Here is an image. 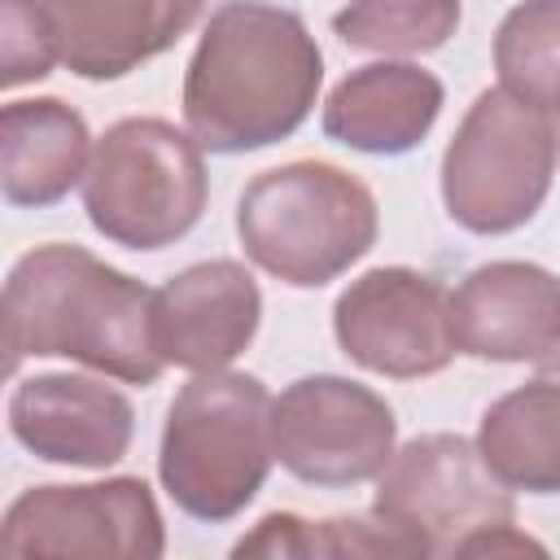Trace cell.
I'll list each match as a JSON object with an SVG mask.
<instances>
[{"label":"cell","instance_id":"cell-1","mask_svg":"<svg viewBox=\"0 0 560 560\" xmlns=\"http://www.w3.org/2000/svg\"><path fill=\"white\" fill-rule=\"evenodd\" d=\"M324 52L293 9L228 0L210 13L184 70V127L210 153L289 140L315 109Z\"/></svg>","mask_w":560,"mask_h":560},{"label":"cell","instance_id":"cell-2","mask_svg":"<svg viewBox=\"0 0 560 560\" xmlns=\"http://www.w3.org/2000/svg\"><path fill=\"white\" fill-rule=\"evenodd\" d=\"M70 359L127 385H153L166 359L153 341V289L83 245L48 241L4 280V368Z\"/></svg>","mask_w":560,"mask_h":560},{"label":"cell","instance_id":"cell-3","mask_svg":"<svg viewBox=\"0 0 560 560\" xmlns=\"http://www.w3.org/2000/svg\"><path fill=\"white\" fill-rule=\"evenodd\" d=\"M381 232L372 188L319 158H298L254 175L236 201L245 258L289 289H324L346 276Z\"/></svg>","mask_w":560,"mask_h":560},{"label":"cell","instance_id":"cell-4","mask_svg":"<svg viewBox=\"0 0 560 560\" xmlns=\"http://www.w3.org/2000/svg\"><path fill=\"white\" fill-rule=\"evenodd\" d=\"M271 451V394L249 372H192V381L171 398L158 477L171 503L206 525L241 516L267 472Z\"/></svg>","mask_w":560,"mask_h":560},{"label":"cell","instance_id":"cell-5","mask_svg":"<svg viewBox=\"0 0 560 560\" xmlns=\"http://www.w3.org/2000/svg\"><path fill=\"white\" fill-rule=\"evenodd\" d=\"M372 512L398 525L420 556H542V542L516 529L512 490L459 433H420L398 446L376 477Z\"/></svg>","mask_w":560,"mask_h":560},{"label":"cell","instance_id":"cell-6","mask_svg":"<svg viewBox=\"0 0 560 560\" xmlns=\"http://www.w3.org/2000/svg\"><path fill=\"white\" fill-rule=\"evenodd\" d=\"M210 201L201 144L166 118H122L96 144L83 175L88 223L122 249H166L184 241Z\"/></svg>","mask_w":560,"mask_h":560},{"label":"cell","instance_id":"cell-7","mask_svg":"<svg viewBox=\"0 0 560 560\" xmlns=\"http://www.w3.org/2000/svg\"><path fill=\"white\" fill-rule=\"evenodd\" d=\"M556 162L560 140L551 118L503 83L486 88L442 153L446 214L472 236H508L542 210Z\"/></svg>","mask_w":560,"mask_h":560},{"label":"cell","instance_id":"cell-8","mask_svg":"<svg viewBox=\"0 0 560 560\" xmlns=\"http://www.w3.org/2000/svg\"><path fill=\"white\" fill-rule=\"evenodd\" d=\"M271 451L298 481L346 490L385 472L398 451V420L372 385L319 372L271 398Z\"/></svg>","mask_w":560,"mask_h":560},{"label":"cell","instance_id":"cell-9","mask_svg":"<svg viewBox=\"0 0 560 560\" xmlns=\"http://www.w3.org/2000/svg\"><path fill=\"white\" fill-rule=\"evenodd\" d=\"M332 332L350 363L394 381L442 372L455 354L451 293L416 267H372L332 306Z\"/></svg>","mask_w":560,"mask_h":560},{"label":"cell","instance_id":"cell-10","mask_svg":"<svg viewBox=\"0 0 560 560\" xmlns=\"http://www.w3.org/2000/svg\"><path fill=\"white\" fill-rule=\"evenodd\" d=\"M0 551L158 560L166 551V525L153 490L140 477L31 486L9 503L0 521Z\"/></svg>","mask_w":560,"mask_h":560},{"label":"cell","instance_id":"cell-11","mask_svg":"<svg viewBox=\"0 0 560 560\" xmlns=\"http://www.w3.org/2000/svg\"><path fill=\"white\" fill-rule=\"evenodd\" d=\"M262 324V293L245 262L206 258L153 289V341L166 368L223 372L249 350Z\"/></svg>","mask_w":560,"mask_h":560},{"label":"cell","instance_id":"cell-12","mask_svg":"<svg viewBox=\"0 0 560 560\" xmlns=\"http://www.w3.org/2000/svg\"><path fill=\"white\" fill-rule=\"evenodd\" d=\"M9 433L44 464L109 468L136 438V407L105 376L39 372L13 385Z\"/></svg>","mask_w":560,"mask_h":560},{"label":"cell","instance_id":"cell-13","mask_svg":"<svg viewBox=\"0 0 560 560\" xmlns=\"http://www.w3.org/2000/svg\"><path fill=\"white\" fill-rule=\"evenodd\" d=\"M451 319L464 354L538 363L560 350V276L525 258L481 262L455 284Z\"/></svg>","mask_w":560,"mask_h":560},{"label":"cell","instance_id":"cell-14","mask_svg":"<svg viewBox=\"0 0 560 560\" xmlns=\"http://www.w3.org/2000/svg\"><path fill=\"white\" fill-rule=\"evenodd\" d=\"M57 61L88 79L114 83L162 57L206 9V0H35Z\"/></svg>","mask_w":560,"mask_h":560},{"label":"cell","instance_id":"cell-15","mask_svg":"<svg viewBox=\"0 0 560 560\" xmlns=\"http://www.w3.org/2000/svg\"><path fill=\"white\" fill-rule=\"evenodd\" d=\"M446 88L433 70L416 61H372L350 70L324 101L319 127L328 140L372 153L398 158L411 153L438 122Z\"/></svg>","mask_w":560,"mask_h":560},{"label":"cell","instance_id":"cell-16","mask_svg":"<svg viewBox=\"0 0 560 560\" xmlns=\"http://www.w3.org/2000/svg\"><path fill=\"white\" fill-rule=\"evenodd\" d=\"M92 162V131L83 114L57 96L9 101L0 109V192L18 210H48Z\"/></svg>","mask_w":560,"mask_h":560},{"label":"cell","instance_id":"cell-17","mask_svg":"<svg viewBox=\"0 0 560 560\" xmlns=\"http://www.w3.org/2000/svg\"><path fill=\"white\" fill-rule=\"evenodd\" d=\"M477 451L508 490L560 494V350L481 411Z\"/></svg>","mask_w":560,"mask_h":560},{"label":"cell","instance_id":"cell-18","mask_svg":"<svg viewBox=\"0 0 560 560\" xmlns=\"http://www.w3.org/2000/svg\"><path fill=\"white\" fill-rule=\"evenodd\" d=\"M232 556H420V547L389 525L381 512L368 516H328V521H306L298 512H271L262 516L236 547Z\"/></svg>","mask_w":560,"mask_h":560},{"label":"cell","instance_id":"cell-19","mask_svg":"<svg viewBox=\"0 0 560 560\" xmlns=\"http://www.w3.org/2000/svg\"><path fill=\"white\" fill-rule=\"evenodd\" d=\"M494 70L508 92L538 105L560 140V0H521L494 31Z\"/></svg>","mask_w":560,"mask_h":560},{"label":"cell","instance_id":"cell-20","mask_svg":"<svg viewBox=\"0 0 560 560\" xmlns=\"http://www.w3.org/2000/svg\"><path fill=\"white\" fill-rule=\"evenodd\" d=\"M459 0H346L332 13V35L354 52L420 57L459 31Z\"/></svg>","mask_w":560,"mask_h":560},{"label":"cell","instance_id":"cell-21","mask_svg":"<svg viewBox=\"0 0 560 560\" xmlns=\"http://www.w3.org/2000/svg\"><path fill=\"white\" fill-rule=\"evenodd\" d=\"M57 61L52 35L35 0H0V83L22 88L48 79Z\"/></svg>","mask_w":560,"mask_h":560}]
</instances>
